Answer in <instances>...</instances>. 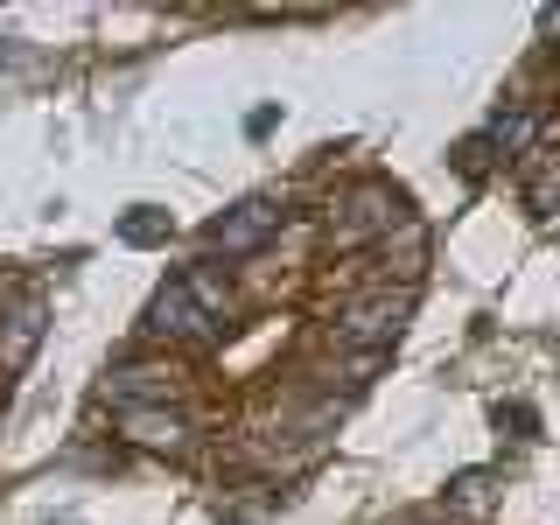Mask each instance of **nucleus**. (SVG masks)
I'll return each mask as SVG.
<instances>
[{
	"label": "nucleus",
	"mask_w": 560,
	"mask_h": 525,
	"mask_svg": "<svg viewBox=\"0 0 560 525\" xmlns=\"http://www.w3.org/2000/svg\"><path fill=\"white\" fill-rule=\"evenodd\" d=\"M393 224H399V189H385V183H358L337 210H329V238H337V245L385 238Z\"/></svg>",
	"instance_id": "1"
},
{
	"label": "nucleus",
	"mask_w": 560,
	"mask_h": 525,
	"mask_svg": "<svg viewBox=\"0 0 560 525\" xmlns=\"http://www.w3.org/2000/svg\"><path fill=\"white\" fill-rule=\"evenodd\" d=\"M148 329L154 337H210L218 315L203 308V294L189 288V280H168V288L154 294V308H148Z\"/></svg>",
	"instance_id": "2"
},
{
	"label": "nucleus",
	"mask_w": 560,
	"mask_h": 525,
	"mask_svg": "<svg viewBox=\"0 0 560 525\" xmlns=\"http://www.w3.org/2000/svg\"><path fill=\"white\" fill-rule=\"evenodd\" d=\"M273 224H280V210L267 197H253V203H238L232 218L210 224V245H218V253H259V245L273 238Z\"/></svg>",
	"instance_id": "3"
},
{
	"label": "nucleus",
	"mask_w": 560,
	"mask_h": 525,
	"mask_svg": "<svg viewBox=\"0 0 560 525\" xmlns=\"http://www.w3.org/2000/svg\"><path fill=\"white\" fill-rule=\"evenodd\" d=\"M399 323H407V302H399V294L358 302L343 315V343H385V337H399Z\"/></svg>",
	"instance_id": "4"
},
{
	"label": "nucleus",
	"mask_w": 560,
	"mask_h": 525,
	"mask_svg": "<svg viewBox=\"0 0 560 525\" xmlns=\"http://www.w3.org/2000/svg\"><path fill=\"white\" fill-rule=\"evenodd\" d=\"M35 343H43V308H14L8 315V337H0V372H22V364L35 358Z\"/></svg>",
	"instance_id": "5"
},
{
	"label": "nucleus",
	"mask_w": 560,
	"mask_h": 525,
	"mask_svg": "<svg viewBox=\"0 0 560 525\" xmlns=\"http://www.w3.org/2000/svg\"><path fill=\"white\" fill-rule=\"evenodd\" d=\"M119 420H127V434H133V442H148V448H183V434H189L175 413H148V407H127Z\"/></svg>",
	"instance_id": "6"
},
{
	"label": "nucleus",
	"mask_w": 560,
	"mask_h": 525,
	"mask_svg": "<svg viewBox=\"0 0 560 525\" xmlns=\"http://www.w3.org/2000/svg\"><path fill=\"white\" fill-rule=\"evenodd\" d=\"M490 133H498V148H504V154H525V148H533V133H539V113H504Z\"/></svg>",
	"instance_id": "7"
}]
</instances>
